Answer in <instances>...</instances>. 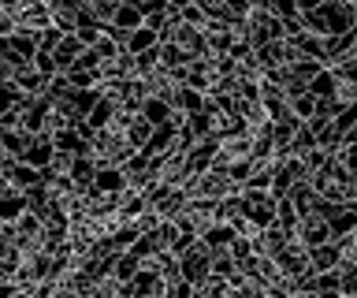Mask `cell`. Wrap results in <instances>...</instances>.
<instances>
[{"mask_svg": "<svg viewBox=\"0 0 357 298\" xmlns=\"http://www.w3.org/2000/svg\"><path fill=\"white\" fill-rule=\"evenodd\" d=\"M301 19H305V30H312V34L335 38L357 27V8H354V0H328L317 12H301Z\"/></svg>", "mask_w": 357, "mask_h": 298, "instance_id": "obj_1", "label": "cell"}, {"mask_svg": "<svg viewBox=\"0 0 357 298\" xmlns=\"http://www.w3.org/2000/svg\"><path fill=\"white\" fill-rule=\"evenodd\" d=\"M238 34L250 41L253 49H261V45H268V41L287 38V23L279 15H272L268 8H250V15L238 23Z\"/></svg>", "mask_w": 357, "mask_h": 298, "instance_id": "obj_2", "label": "cell"}, {"mask_svg": "<svg viewBox=\"0 0 357 298\" xmlns=\"http://www.w3.org/2000/svg\"><path fill=\"white\" fill-rule=\"evenodd\" d=\"M178 272H183V283L201 287L212 276V250L197 239L186 253H178Z\"/></svg>", "mask_w": 357, "mask_h": 298, "instance_id": "obj_3", "label": "cell"}, {"mask_svg": "<svg viewBox=\"0 0 357 298\" xmlns=\"http://www.w3.org/2000/svg\"><path fill=\"white\" fill-rule=\"evenodd\" d=\"M298 239H301V246H309V250H317L324 246V242H331V224L324 216L317 213H309V216H301V224H298Z\"/></svg>", "mask_w": 357, "mask_h": 298, "instance_id": "obj_4", "label": "cell"}, {"mask_svg": "<svg viewBox=\"0 0 357 298\" xmlns=\"http://www.w3.org/2000/svg\"><path fill=\"white\" fill-rule=\"evenodd\" d=\"M15 27L26 30V34H38V38H41V30L52 27V8H49V4H26V8L15 15Z\"/></svg>", "mask_w": 357, "mask_h": 298, "instance_id": "obj_5", "label": "cell"}, {"mask_svg": "<svg viewBox=\"0 0 357 298\" xmlns=\"http://www.w3.org/2000/svg\"><path fill=\"white\" fill-rule=\"evenodd\" d=\"M52 153H56V146H52V135H30V146H26V153H22L19 161H26V164H33V168H49L52 164Z\"/></svg>", "mask_w": 357, "mask_h": 298, "instance_id": "obj_6", "label": "cell"}, {"mask_svg": "<svg viewBox=\"0 0 357 298\" xmlns=\"http://www.w3.org/2000/svg\"><path fill=\"white\" fill-rule=\"evenodd\" d=\"M97 191L100 194H123L130 186L127 179V168H119V164H108V168H97Z\"/></svg>", "mask_w": 357, "mask_h": 298, "instance_id": "obj_7", "label": "cell"}, {"mask_svg": "<svg viewBox=\"0 0 357 298\" xmlns=\"http://www.w3.org/2000/svg\"><path fill=\"white\" fill-rule=\"evenodd\" d=\"M11 82H15V90H19V94H26V97H41L45 90H49V79H45V75L33 68V64L11 75Z\"/></svg>", "mask_w": 357, "mask_h": 298, "instance_id": "obj_8", "label": "cell"}, {"mask_svg": "<svg viewBox=\"0 0 357 298\" xmlns=\"http://www.w3.org/2000/svg\"><path fill=\"white\" fill-rule=\"evenodd\" d=\"M309 258H312V269H317V272H328V269H339L346 253L339 246V239H331V242H324V246L309 250Z\"/></svg>", "mask_w": 357, "mask_h": 298, "instance_id": "obj_9", "label": "cell"}, {"mask_svg": "<svg viewBox=\"0 0 357 298\" xmlns=\"http://www.w3.org/2000/svg\"><path fill=\"white\" fill-rule=\"evenodd\" d=\"M234 239H238V231H234L231 224H208L205 235H201V242H205L212 253H227Z\"/></svg>", "mask_w": 357, "mask_h": 298, "instance_id": "obj_10", "label": "cell"}, {"mask_svg": "<svg viewBox=\"0 0 357 298\" xmlns=\"http://www.w3.org/2000/svg\"><path fill=\"white\" fill-rule=\"evenodd\" d=\"M116 116H119V105H116V97H100V101L93 105V112H89L86 124L93 127V131H105V127H116Z\"/></svg>", "mask_w": 357, "mask_h": 298, "instance_id": "obj_11", "label": "cell"}, {"mask_svg": "<svg viewBox=\"0 0 357 298\" xmlns=\"http://www.w3.org/2000/svg\"><path fill=\"white\" fill-rule=\"evenodd\" d=\"M8 175H11V183H15V191H19V194H26L30 186L45 183V179H41V168H33V164H26V161L8 164Z\"/></svg>", "mask_w": 357, "mask_h": 298, "instance_id": "obj_12", "label": "cell"}, {"mask_svg": "<svg viewBox=\"0 0 357 298\" xmlns=\"http://www.w3.org/2000/svg\"><path fill=\"white\" fill-rule=\"evenodd\" d=\"M145 209H149V202H145L142 191H130V186H127V191L119 194V220H123V224H134Z\"/></svg>", "mask_w": 357, "mask_h": 298, "instance_id": "obj_13", "label": "cell"}, {"mask_svg": "<svg viewBox=\"0 0 357 298\" xmlns=\"http://www.w3.org/2000/svg\"><path fill=\"white\" fill-rule=\"evenodd\" d=\"M138 269H142V258L134 250H123V253H116V265H112V280L130 283L134 276H138Z\"/></svg>", "mask_w": 357, "mask_h": 298, "instance_id": "obj_14", "label": "cell"}, {"mask_svg": "<svg viewBox=\"0 0 357 298\" xmlns=\"http://www.w3.org/2000/svg\"><path fill=\"white\" fill-rule=\"evenodd\" d=\"M112 27L123 30V34H130V30L145 27V12H142L138 4H119V8H116V15H112Z\"/></svg>", "mask_w": 357, "mask_h": 298, "instance_id": "obj_15", "label": "cell"}, {"mask_svg": "<svg viewBox=\"0 0 357 298\" xmlns=\"http://www.w3.org/2000/svg\"><path fill=\"white\" fill-rule=\"evenodd\" d=\"M123 135H127V142L134 149H145V146H149V138H153V124L138 112V116H130V124L123 127Z\"/></svg>", "mask_w": 357, "mask_h": 298, "instance_id": "obj_16", "label": "cell"}, {"mask_svg": "<svg viewBox=\"0 0 357 298\" xmlns=\"http://www.w3.org/2000/svg\"><path fill=\"white\" fill-rule=\"evenodd\" d=\"M160 45V34L145 23V27H138V30H130V38H127V52L130 57H138V52H149V49H156Z\"/></svg>", "mask_w": 357, "mask_h": 298, "instance_id": "obj_17", "label": "cell"}, {"mask_svg": "<svg viewBox=\"0 0 357 298\" xmlns=\"http://www.w3.org/2000/svg\"><path fill=\"white\" fill-rule=\"evenodd\" d=\"M142 116L149 119L153 127H160V124H167V119L175 116V105H172V101H164V97H156V94H153L149 101L142 105Z\"/></svg>", "mask_w": 357, "mask_h": 298, "instance_id": "obj_18", "label": "cell"}, {"mask_svg": "<svg viewBox=\"0 0 357 298\" xmlns=\"http://www.w3.org/2000/svg\"><path fill=\"white\" fill-rule=\"evenodd\" d=\"M287 198L294 202V209H298L301 216H309L312 209H317V202H320V194L312 191V183H309V179H301V183H298V186H294V191H290Z\"/></svg>", "mask_w": 357, "mask_h": 298, "instance_id": "obj_19", "label": "cell"}, {"mask_svg": "<svg viewBox=\"0 0 357 298\" xmlns=\"http://www.w3.org/2000/svg\"><path fill=\"white\" fill-rule=\"evenodd\" d=\"M328 224H331V235H335V239L354 235V231H357V205H342L339 213L328 220Z\"/></svg>", "mask_w": 357, "mask_h": 298, "instance_id": "obj_20", "label": "cell"}, {"mask_svg": "<svg viewBox=\"0 0 357 298\" xmlns=\"http://www.w3.org/2000/svg\"><path fill=\"white\" fill-rule=\"evenodd\" d=\"M205 108V94L201 90H190V86H178V94H175V112H186V116H194Z\"/></svg>", "mask_w": 357, "mask_h": 298, "instance_id": "obj_21", "label": "cell"}, {"mask_svg": "<svg viewBox=\"0 0 357 298\" xmlns=\"http://www.w3.org/2000/svg\"><path fill=\"white\" fill-rule=\"evenodd\" d=\"M320 142H317V131H312L309 124H301L294 131V138H290V157H305L309 149H317Z\"/></svg>", "mask_w": 357, "mask_h": 298, "instance_id": "obj_22", "label": "cell"}, {"mask_svg": "<svg viewBox=\"0 0 357 298\" xmlns=\"http://www.w3.org/2000/svg\"><path fill=\"white\" fill-rule=\"evenodd\" d=\"M11 49H15L22 60H30V64H33V57L41 52V41H38V34H26V30H15V34H11Z\"/></svg>", "mask_w": 357, "mask_h": 298, "instance_id": "obj_23", "label": "cell"}, {"mask_svg": "<svg viewBox=\"0 0 357 298\" xmlns=\"http://www.w3.org/2000/svg\"><path fill=\"white\" fill-rule=\"evenodd\" d=\"M67 82L75 86V90H97V86H105V79H100V71H86V68H71L63 71Z\"/></svg>", "mask_w": 357, "mask_h": 298, "instance_id": "obj_24", "label": "cell"}, {"mask_svg": "<svg viewBox=\"0 0 357 298\" xmlns=\"http://www.w3.org/2000/svg\"><path fill=\"white\" fill-rule=\"evenodd\" d=\"M309 94H312V97H339V79H335V71L324 68L317 79L309 82Z\"/></svg>", "mask_w": 357, "mask_h": 298, "instance_id": "obj_25", "label": "cell"}, {"mask_svg": "<svg viewBox=\"0 0 357 298\" xmlns=\"http://www.w3.org/2000/svg\"><path fill=\"white\" fill-rule=\"evenodd\" d=\"M339 291H342V298H357V261H350V258H342V265H339Z\"/></svg>", "mask_w": 357, "mask_h": 298, "instance_id": "obj_26", "label": "cell"}, {"mask_svg": "<svg viewBox=\"0 0 357 298\" xmlns=\"http://www.w3.org/2000/svg\"><path fill=\"white\" fill-rule=\"evenodd\" d=\"M290 108H294V119H298V124H309V119L317 116V97L305 90V94L290 97Z\"/></svg>", "mask_w": 357, "mask_h": 298, "instance_id": "obj_27", "label": "cell"}, {"mask_svg": "<svg viewBox=\"0 0 357 298\" xmlns=\"http://www.w3.org/2000/svg\"><path fill=\"white\" fill-rule=\"evenodd\" d=\"M33 68H38L45 79H56V75H60V64H56V57H52L49 49H41L38 57H33Z\"/></svg>", "mask_w": 357, "mask_h": 298, "instance_id": "obj_28", "label": "cell"}, {"mask_svg": "<svg viewBox=\"0 0 357 298\" xmlns=\"http://www.w3.org/2000/svg\"><path fill=\"white\" fill-rule=\"evenodd\" d=\"M268 12H272V15H279V19L287 23V19L301 15V8H298V0H268Z\"/></svg>", "mask_w": 357, "mask_h": 298, "instance_id": "obj_29", "label": "cell"}, {"mask_svg": "<svg viewBox=\"0 0 357 298\" xmlns=\"http://www.w3.org/2000/svg\"><path fill=\"white\" fill-rule=\"evenodd\" d=\"M178 19H183V23H190V27H201V30H205V23H208L205 8H197V4H186L183 12H178Z\"/></svg>", "mask_w": 357, "mask_h": 298, "instance_id": "obj_30", "label": "cell"}, {"mask_svg": "<svg viewBox=\"0 0 357 298\" xmlns=\"http://www.w3.org/2000/svg\"><path fill=\"white\" fill-rule=\"evenodd\" d=\"M63 38H67V34H63V30H60V27L52 23L49 30H41V38H38V41H41V49H49V52H56V49H60V41H63Z\"/></svg>", "mask_w": 357, "mask_h": 298, "instance_id": "obj_31", "label": "cell"}, {"mask_svg": "<svg viewBox=\"0 0 357 298\" xmlns=\"http://www.w3.org/2000/svg\"><path fill=\"white\" fill-rule=\"evenodd\" d=\"M335 157H339V164L350 175H357V142H350V146H342L339 153H335Z\"/></svg>", "mask_w": 357, "mask_h": 298, "instance_id": "obj_32", "label": "cell"}, {"mask_svg": "<svg viewBox=\"0 0 357 298\" xmlns=\"http://www.w3.org/2000/svg\"><path fill=\"white\" fill-rule=\"evenodd\" d=\"M11 194H19V191H15V183H11L8 168H0V198H11Z\"/></svg>", "mask_w": 357, "mask_h": 298, "instance_id": "obj_33", "label": "cell"}, {"mask_svg": "<svg viewBox=\"0 0 357 298\" xmlns=\"http://www.w3.org/2000/svg\"><path fill=\"white\" fill-rule=\"evenodd\" d=\"M22 8H26V0H0V12H8V15H19Z\"/></svg>", "mask_w": 357, "mask_h": 298, "instance_id": "obj_34", "label": "cell"}, {"mask_svg": "<svg viewBox=\"0 0 357 298\" xmlns=\"http://www.w3.org/2000/svg\"><path fill=\"white\" fill-rule=\"evenodd\" d=\"M49 298H78V295H75V291H71V287H67V283H60V287H56V291H52Z\"/></svg>", "mask_w": 357, "mask_h": 298, "instance_id": "obj_35", "label": "cell"}, {"mask_svg": "<svg viewBox=\"0 0 357 298\" xmlns=\"http://www.w3.org/2000/svg\"><path fill=\"white\" fill-rule=\"evenodd\" d=\"M320 4H328V0H298V8H301V12H317Z\"/></svg>", "mask_w": 357, "mask_h": 298, "instance_id": "obj_36", "label": "cell"}, {"mask_svg": "<svg viewBox=\"0 0 357 298\" xmlns=\"http://www.w3.org/2000/svg\"><path fill=\"white\" fill-rule=\"evenodd\" d=\"M186 4H194V0H167V8H172V12H183Z\"/></svg>", "mask_w": 357, "mask_h": 298, "instance_id": "obj_37", "label": "cell"}, {"mask_svg": "<svg viewBox=\"0 0 357 298\" xmlns=\"http://www.w3.org/2000/svg\"><path fill=\"white\" fill-rule=\"evenodd\" d=\"M290 298H320V295H317V291H294Z\"/></svg>", "mask_w": 357, "mask_h": 298, "instance_id": "obj_38", "label": "cell"}]
</instances>
